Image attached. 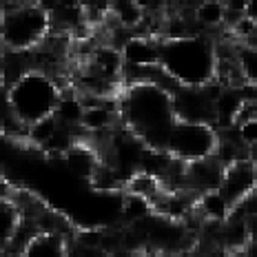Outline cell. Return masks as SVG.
<instances>
[{"instance_id":"6da1fadb","label":"cell","mask_w":257,"mask_h":257,"mask_svg":"<svg viewBox=\"0 0 257 257\" xmlns=\"http://www.w3.org/2000/svg\"><path fill=\"white\" fill-rule=\"evenodd\" d=\"M120 95L122 124L151 149H167L178 113L173 93L155 82L124 84Z\"/></svg>"},{"instance_id":"7a4b0ae2","label":"cell","mask_w":257,"mask_h":257,"mask_svg":"<svg viewBox=\"0 0 257 257\" xmlns=\"http://www.w3.org/2000/svg\"><path fill=\"white\" fill-rule=\"evenodd\" d=\"M160 64L180 84H208L217 76V40L211 34L162 38Z\"/></svg>"},{"instance_id":"3957f363","label":"cell","mask_w":257,"mask_h":257,"mask_svg":"<svg viewBox=\"0 0 257 257\" xmlns=\"http://www.w3.org/2000/svg\"><path fill=\"white\" fill-rule=\"evenodd\" d=\"M62 93L64 89L51 73L31 69L9 89H5V106H9L18 120L31 126L56 113Z\"/></svg>"},{"instance_id":"277c9868","label":"cell","mask_w":257,"mask_h":257,"mask_svg":"<svg viewBox=\"0 0 257 257\" xmlns=\"http://www.w3.org/2000/svg\"><path fill=\"white\" fill-rule=\"evenodd\" d=\"M51 31V16L36 0L18 9L3 12V45L5 49H36Z\"/></svg>"},{"instance_id":"5b68a950","label":"cell","mask_w":257,"mask_h":257,"mask_svg":"<svg viewBox=\"0 0 257 257\" xmlns=\"http://www.w3.org/2000/svg\"><path fill=\"white\" fill-rule=\"evenodd\" d=\"M219 144V128L208 122L178 120L171 131L167 151L178 160L193 162L208 155H215Z\"/></svg>"},{"instance_id":"8992f818","label":"cell","mask_w":257,"mask_h":257,"mask_svg":"<svg viewBox=\"0 0 257 257\" xmlns=\"http://www.w3.org/2000/svg\"><path fill=\"white\" fill-rule=\"evenodd\" d=\"M224 84L213 80L208 84H180L173 93V104L178 120L208 122L215 124V100Z\"/></svg>"},{"instance_id":"52a82bcc","label":"cell","mask_w":257,"mask_h":257,"mask_svg":"<svg viewBox=\"0 0 257 257\" xmlns=\"http://www.w3.org/2000/svg\"><path fill=\"white\" fill-rule=\"evenodd\" d=\"M257 186V164L250 158H239L235 162L226 164L222 178V195L228 200V204L233 208L242 204L248 195H253Z\"/></svg>"},{"instance_id":"ba28073f","label":"cell","mask_w":257,"mask_h":257,"mask_svg":"<svg viewBox=\"0 0 257 257\" xmlns=\"http://www.w3.org/2000/svg\"><path fill=\"white\" fill-rule=\"evenodd\" d=\"M224 169H226V164L217 155H208V158L186 162L184 189L197 193V195L219 189L222 186V178H224Z\"/></svg>"},{"instance_id":"9c48e42d","label":"cell","mask_w":257,"mask_h":257,"mask_svg":"<svg viewBox=\"0 0 257 257\" xmlns=\"http://www.w3.org/2000/svg\"><path fill=\"white\" fill-rule=\"evenodd\" d=\"M100 162H102V158H100L98 149H95L93 144H89L84 138L78 140L67 153H64V164H67V169L82 180L93 178V173L98 171Z\"/></svg>"},{"instance_id":"30bf717a","label":"cell","mask_w":257,"mask_h":257,"mask_svg":"<svg viewBox=\"0 0 257 257\" xmlns=\"http://www.w3.org/2000/svg\"><path fill=\"white\" fill-rule=\"evenodd\" d=\"M160 47H162V38H155V36H131L124 42V47H122L124 64H136V67L160 64Z\"/></svg>"},{"instance_id":"8fae6325","label":"cell","mask_w":257,"mask_h":257,"mask_svg":"<svg viewBox=\"0 0 257 257\" xmlns=\"http://www.w3.org/2000/svg\"><path fill=\"white\" fill-rule=\"evenodd\" d=\"M69 244H71V237L67 235L40 231L27 244L25 257H62L69 255Z\"/></svg>"},{"instance_id":"7c38bea8","label":"cell","mask_w":257,"mask_h":257,"mask_svg":"<svg viewBox=\"0 0 257 257\" xmlns=\"http://www.w3.org/2000/svg\"><path fill=\"white\" fill-rule=\"evenodd\" d=\"M193 18L200 23V27L206 34H211V31H215V29H226L228 7L224 0H200Z\"/></svg>"},{"instance_id":"4fadbf2b","label":"cell","mask_w":257,"mask_h":257,"mask_svg":"<svg viewBox=\"0 0 257 257\" xmlns=\"http://www.w3.org/2000/svg\"><path fill=\"white\" fill-rule=\"evenodd\" d=\"M197 211L204 215L206 222H226L233 213V206L222 195V191H206L197 197Z\"/></svg>"},{"instance_id":"5bb4252c","label":"cell","mask_w":257,"mask_h":257,"mask_svg":"<svg viewBox=\"0 0 257 257\" xmlns=\"http://www.w3.org/2000/svg\"><path fill=\"white\" fill-rule=\"evenodd\" d=\"M84 111H87V104H84L82 95L73 89V93L64 91L60 102L56 106V115L62 124L67 126H73V128H82V117H84Z\"/></svg>"},{"instance_id":"9a60e30c","label":"cell","mask_w":257,"mask_h":257,"mask_svg":"<svg viewBox=\"0 0 257 257\" xmlns=\"http://www.w3.org/2000/svg\"><path fill=\"white\" fill-rule=\"evenodd\" d=\"M109 14L113 16L124 29H131L133 34H136L138 27L147 18V9L142 7L140 0H113L109 7Z\"/></svg>"},{"instance_id":"2e32d148","label":"cell","mask_w":257,"mask_h":257,"mask_svg":"<svg viewBox=\"0 0 257 257\" xmlns=\"http://www.w3.org/2000/svg\"><path fill=\"white\" fill-rule=\"evenodd\" d=\"M20 224H23V208L9 197H3V204H0V253L14 239Z\"/></svg>"},{"instance_id":"e0dca14e","label":"cell","mask_w":257,"mask_h":257,"mask_svg":"<svg viewBox=\"0 0 257 257\" xmlns=\"http://www.w3.org/2000/svg\"><path fill=\"white\" fill-rule=\"evenodd\" d=\"M124 191L144 195V197H149V200H153V204H155V200H158L167 189H164V182L160 180L158 175L147 173V171H136V173L126 180Z\"/></svg>"},{"instance_id":"ac0fdd59","label":"cell","mask_w":257,"mask_h":257,"mask_svg":"<svg viewBox=\"0 0 257 257\" xmlns=\"http://www.w3.org/2000/svg\"><path fill=\"white\" fill-rule=\"evenodd\" d=\"M153 213H155L153 200L138 195V193L124 191V197H122V217L126 219V224H138L142 219L151 217Z\"/></svg>"},{"instance_id":"d6986e66","label":"cell","mask_w":257,"mask_h":257,"mask_svg":"<svg viewBox=\"0 0 257 257\" xmlns=\"http://www.w3.org/2000/svg\"><path fill=\"white\" fill-rule=\"evenodd\" d=\"M235 60H237V67L246 82H257V45L237 40Z\"/></svg>"},{"instance_id":"ffe728a7","label":"cell","mask_w":257,"mask_h":257,"mask_svg":"<svg viewBox=\"0 0 257 257\" xmlns=\"http://www.w3.org/2000/svg\"><path fill=\"white\" fill-rule=\"evenodd\" d=\"M82 5V9L87 12V20L91 27H98L104 23V18L109 16V7L113 0H78Z\"/></svg>"},{"instance_id":"44dd1931","label":"cell","mask_w":257,"mask_h":257,"mask_svg":"<svg viewBox=\"0 0 257 257\" xmlns=\"http://www.w3.org/2000/svg\"><path fill=\"white\" fill-rule=\"evenodd\" d=\"M237 131H239V138L246 147H253L257 144V117H250V120H244V122H237Z\"/></svg>"},{"instance_id":"7402d4cb","label":"cell","mask_w":257,"mask_h":257,"mask_svg":"<svg viewBox=\"0 0 257 257\" xmlns=\"http://www.w3.org/2000/svg\"><path fill=\"white\" fill-rule=\"evenodd\" d=\"M224 3H226V7H228V23H231V20H235L237 16H242L246 12L250 0H224Z\"/></svg>"},{"instance_id":"603a6c76","label":"cell","mask_w":257,"mask_h":257,"mask_svg":"<svg viewBox=\"0 0 257 257\" xmlns=\"http://www.w3.org/2000/svg\"><path fill=\"white\" fill-rule=\"evenodd\" d=\"M27 3H31V0H3V12H7V9H18Z\"/></svg>"},{"instance_id":"cb8c5ba5","label":"cell","mask_w":257,"mask_h":257,"mask_svg":"<svg viewBox=\"0 0 257 257\" xmlns=\"http://www.w3.org/2000/svg\"><path fill=\"white\" fill-rule=\"evenodd\" d=\"M248 18H253L255 23H257V0H250L248 3V7H246V12H244Z\"/></svg>"},{"instance_id":"d4e9b609","label":"cell","mask_w":257,"mask_h":257,"mask_svg":"<svg viewBox=\"0 0 257 257\" xmlns=\"http://www.w3.org/2000/svg\"><path fill=\"white\" fill-rule=\"evenodd\" d=\"M248 158H250V160H253V162L257 164V144H253V147L248 149Z\"/></svg>"}]
</instances>
